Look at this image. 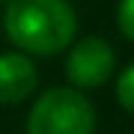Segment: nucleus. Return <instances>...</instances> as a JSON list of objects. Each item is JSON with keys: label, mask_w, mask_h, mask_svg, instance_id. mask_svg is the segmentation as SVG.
<instances>
[{"label": "nucleus", "mask_w": 134, "mask_h": 134, "mask_svg": "<svg viewBox=\"0 0 134 134\" xmlns=\"http://www.w3.org/2000/svg\"><path fill=\"white\" fill-rule=\"evenodd\" d=\"M3 30L21 54L54 57L75 42L77 15L69 0H9Z\"/></svg>", "instance_id": "nucleus-1"}, {"label": "nucleus", "mask_w": 134, "mask_h": 134, "mask_svg": "<svg viewBox=\"0 0 134 134\" xmlns=\"http://www.w3.org/2000/svg\"><path fill=\"white\" fill-rule=\"evenodd\" d=\"M116 69V54L107 39L101 36H86L72 45L66 57V77L72 90H96L107 83Z\"/></svg>", "instance_id": "nucleus-3"}, {"label": "nucleus", "mask_w": 134, "mask_h": 134, "mask_svg": "<svg viewBox=\"0 0 134 134\" xmlns=\"http://www.w3.org/2000/svg\"><path fill=\"white\" fill-rule=\"evenodd\" d=\"M39 83L36 66L27 54L9 51L0 54V104H18L33 96Z\"/></svg>", "instance_id": "nucleus-4"}, {"label": "nucleus", "mask_w": 134, "mask_h": 134, "mask_svg": "<svg viewBox=\"0 0 134 134\" xmlns=\"http://www.w3.org/2000/svg\"><path fill=\"white\" fill-rule=\"evenodd\" d=\"M116 101H119L128 113H134V63L116 77Z\"/></svg>", "instance_id": "nucleus-5"}, {"label": "nucleus", "mask_w": 134, "mask_h": 134, "mask_svg": "<svg viewBox=\"0 0 134 134\" xmlns=\"http://www.w3.org/2000/svg\"><path fill=\"white\" fill-rule=\"evenodd\" d=\"M96 110L81 90L54 86L36 98L27 116V134H92Z\"/></svg>", "instance_id": "nucleus-2"}, {"label": "nucleus", "mask_w": 134, "mask_h": 134, "mask_svg": "<svg viewBox=\"0 0 134 134\" xmlns=\"http://www.w3.org/2000/svg\"><path fill=\"white\" fill-rule=\"evenodd\" d=\"M116 27H119V33L128 39V42H134V0H119Z\"/></svg>", "instance_id": "nucleus-6"}]
</instances>
